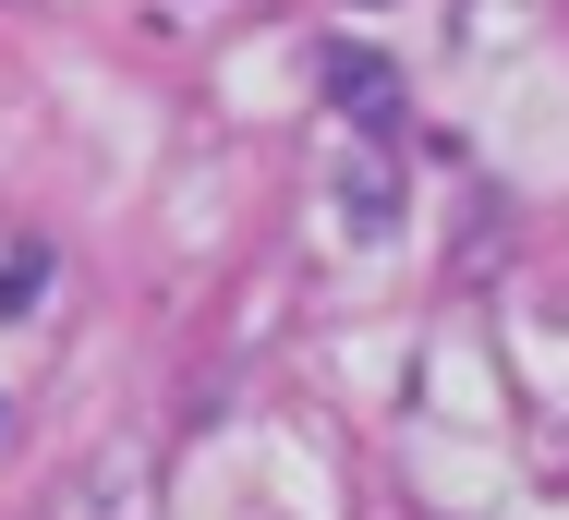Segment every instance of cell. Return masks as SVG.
Returning <instances> with one entry per match:
<instances>
[{
  "instance_id": "6da1fadb",
  "label": "cell",
  "mask_w": 569,
  "mask_h": 520,
  "mask_svg": "<svg viewBox=\"0 0 569 520\" xmlns=\"http://www.w3.org/2000/svg\"><path fill=\"white\" fill-rule=\"evenodd\" d=\"M328 98H340V109H363V121H376V133L400 146V73H388V49L340 37V49H328Z\"/></svg>"
},
{
  "instance_id": "7a4b0ae2",
  "label": "cell",
  "mask_w": 569,
  "mask_h": 520,
  "mask_svg": "<svg viewBox=\"0 0 569 520\" xmlns=\"http://www.w3.org/2000/svg\"><path fill=\"white\" fill-rule=\"evenodd\" d=\"M340 207H351V230L376 242V230L400 218V182H388V170H351V182H340Z\"/></svg>"
},
{
  "instance_id": "3957f363",
  "label": "cell",
  "mask_w": 569,
  "mask_h": 520,
  "mask_svg": "<svg viewBox=\"0 0 569 520\" xmlns=\"http://www.w3.org/2000/svg\"><path fill=\"white\" fill-rule=\"evenodd\" d=\"M37 291H49V254H37V242H24V254H0V314H24Z\"/></svg>"
}]
</instances>
